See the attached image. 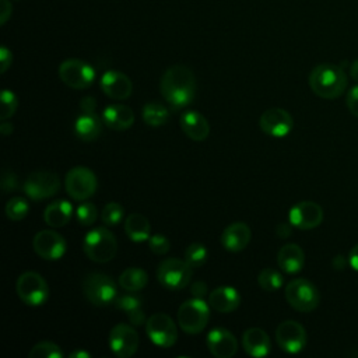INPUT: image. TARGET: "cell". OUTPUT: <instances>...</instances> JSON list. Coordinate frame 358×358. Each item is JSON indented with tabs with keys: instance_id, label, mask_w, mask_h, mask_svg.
<instances>
[{
	"instance_id": "obj_38",
	"label": "cell",
	"mask_w": 358,
	"mask_h": 358,
	"mask_svg": "<svg viewBox=\"0 0 358 358\" xmlns=\"http://www.w3.org/2000/svg\"><path fill=\"white\" fill-rule=\"evenodd\" d=\"M76 218L77 221L84 225V227H88V225H92L96 218H98V210L95 207V204L90 203V201H83L81 204H78V207L76 208Z\"/></svg>"
},
{
	"instance_id": "obj_35",
	"label": "cell",
	"mask_w": 358,
	"mask_h": 358,
	"mask_svg": "<svg viewBox=\"0 0 358 358\" xmlns=\"http://www.w3.org/2000/svg\"><path fill=\"white\" fill-rule=\"evenodd\" d=\"M208 252L203 243H192L185 250V260L192 267H200L207 262Z\"/></svg>"
},
{
	"instance_id": "obj_7",
	"label": "cell",
	"mask_w": 358,
	"mask_h": 358,
	"mask_svg": "<svg viewBox=\"0 0 358 358\" xmlns=\"http://www.w3.org/2000/svg\"><path fill=\"white\" fill-rule=\"evenodd\" d=\"M64 187L67 194L77 201L88 200L98 187L95 173L87 166L71 168L64 178Z\"/></svg>"
},
{
	"instance_id": "obj_32",
	"label": "cell",
	"mask_w": 358,
	"mask_h": 358,
	"mask_svg": "<svg viewBox=\"0 0 358 358\" xmlns=\"http://www.w3.org/2000/svg\"><path fill=\"white\" fill-rule=\"evenodd\" d=\"M257 282H259L262 289H264L267 292H274L278 288H281V285H282V275L280 274V271H277V270H274L271 267H266V268H263L259 273Z\"/></svg>"
},
{
	"instance_id": "obj_29",
	"label": "cell",
	"mask_w": 358,
	"mask_h": 358,
	"mask_svg": "<svg viewBox=\"0 0 358 358\" xmlns=\"http://www.w3.org/2000/svg\"><path fill=\"white\" fill-rule=\"evenodd\" d=\"M124 232L133 242H143L150 238V221L140 213H131L124 220Z\"/></svg>"
},
{
	"instance_id": "obj_48",
	"label": "cell",
	"mask_w": 358,
	"mask_h": 358,
	"mask_svg": "<svg viewBox=\"0 0 358 358\" xmlns=\"http://www.w3.org/2000/svg\"><path fill=\"white\" fill-rule=\"evenodd\" d=\"M347 264H348V259L345 260V257L341 256V255H337V256L333 259V267H334L336 270H343Z\"/></svg>"
},
{
	"instance_id": "obj_10",
	"label": "cell",
	"mask_w": 358,
	"mask_h": 358,
	"mask_svg": "<svg viewBox=\"0 0 358 358\" xmlns=\"http://www.w3.org/2000/svg\"><path fill=\"white\" fill-rule=\"evenodd\" d=\"M22 189L29 199L39 201L43 199H49L59 192L60 179L52 171H46V169L34 171L24 180Z\"/></svg>"
},
{
	"instance_id": "obj_15",
	"label": "cell",
	"mask_w": 358,
	"mask_h": 358,
	"mask_svg": "<svg viewBox=\"0 0 358 358\" xmlns=\"http://www.w3.org/2000/svg\"><path fill=\"white\" fill-rule=\"evenodd\" d=\"M275 341L285 352L296 354L306 345V331L301 323L285 320L275 329Z\"/></svg>"
},
{
	"instance_id": "obj_24",
	"label": "cell",
	"mask_w": 358,
	"mask_h": 358,
	"mask_svg": "<svg viewBox=\"0 0 358 358\" xmlns=\"http://www.w3.org/2000/svg\"><path fill=\"white\" fill-rule=\"evenodd\" d=\"M239 303L241 295L238 289L229 285L218 287L208 295V305L220 313L234 312L239 306Z\"/></svg>"
},
{
	"instance_id": "obj_47",
	"label": "cell",
	"mask_w": 358,
	"mask_h": 358,
	"mask_svg": "<svg viewBox=\"0 0 358 358\" xmlns=\"http://www.w3.org/2000/svg\"><path fill=\"white\" fill-rule=\"evenodd\" d=\"M348 264L358 271V243L352 246V249L348 253Z\"/></svg>"
},
{
	"instance_id": "obj_23",
	"label": "cell",
	"mask_w": 358,
	"mask_h": 358,
	"mask_svg": "<svg viewBox=\"0 0 358 358\" xmlns=\"http://www.w3.org/2000/svg\"><path fill=\"white\" fill-rule=\"evenodd\" d=\"M242 347L250 357L259 358L270 352L271 343L267 333L260 327H250L242 336Z\"/></svg>"
},
{
	"instance_id": "obj_12",
	"label": "cell",
	"mask_w": 358,
	"mask_h": 358,
	"mask_svg": "<svg viewBox=\"0 0 358 358\" xmlns=\"http://www.w3.org/2000/svg\"><path fill=\"white\" fill-rule=\"evenodd\" d=\"M145 331L150 340L161 348H169L178 340V329L175 322L162 312L152 313L147 319Z\"/></svg>"
},
{
	"instance_id": "obj_33",
	"label": "cell",
	"mask_w": 358,
	"mask_h": 358,
	"mask_svg": "<svg viewBox=\"0 0 358 358\" xmlns=\"http://www.w3.org/2000/svg\"><path fill=\"white\" fill-rule=\"evenodd\" d=\"M28 211H29V204L27 199L20 196L11 197L6 204V215L11 221H21L22 218L27 217Z\"/></svg>"
},
{
	"instance_id": "obj_2",
	"label": "cell",
	"mask_w": 358,
	"mask_h": 358,
	"mask_svg": "<svg viewBox=\"0 0 358 358\" xmlns=\"http://www.w3.org/2000/svg\"><path fill=\"white\" fill-rule=\"evenodd\" d=\"M345 71L336 64L323 63L316 66L309 74L310 90L323 99H336L347 88Z\"/></svg>"
},
{
	"instance_id": "obj_3",
	"label": "cell",
	"mask_w": 358,
	"mask_h": 358,
	"mask_svg": "<svg viewBox=\"0 0 358 358\" xmlns=\"http://www.w3.org/2000/svg\"><path fill=\"white\" fill-rule=\"evenodd\" d=\"M83 249L90 260L95 263H108L116 256L117 242L109 229L99 227L85 234Z\"/></svg>"
},
{
	"instance_id": "obj_44",
	"label": "cell",
	"mask_w": 358,
	"mask_h": 358,
	"mask_svg": "<svg viewBox=\"0 0 358 358\" xmlns=\"http://www.w3.org/2000/svg\"><path fill=\"white\" fill-rule=\"evenodd\" d=\"M11 13H13V8H11V4L8 0H0V24L4 25L8 18L11 17Z\"/></svg>"
},
{
	"instance_id": "obj_28",
	"label": "cell",
	"mask_w": 358,
	"mask_h": 358,
	"mask_svg": "<svg viewBox=\"0 0 358 358\" xmlns=\"http://www.w3.org/2000/svg\"><path fill=\"white\" fill-rule=\"evenodd\" d=\"M73 217V206L66 200H56L46 206L43 211V220L49 227H64Z\"/></svg>"
},
{
	"instance_id": "obj_25",
	"label": "cell",
	"mask_w": 358,
	"mask_h": 358,
	"mask_svg": "<svg viewBox=\"0 0 358 358\" xmlns=\"http://www.w3.org/2000/svg\"><path fill=\"white\" fill-rule=\"evenodd\" d=\"M103 120L95 112H81L74 122V133L83 141H94L102 131Z\"/></svg>"
},
{
	"instance_id": "obj_39",
	"label": "cell",
	"mask_w": 358,
	"mask_h": 358,
	"mask_svg": "<svg viewBox=\"0 0 358 358\" xmlns=\"http://www.w3.org/2000/svg\"><path fill=\"white\" fill-rule=\"evenodd\" d=\"M148 248L155 255H165L169 250V241L162 234H155L148 238Z\"/></svg>"
},
{
	"instance_id": "obj_50",
	"label": "cell",
	"mask_w": 358,
	"mask_h": 358,
	"mask_svg": "<svg viewBox=\"0 0 358 358\" xmlns=\"http://www.w3.org/2000/svg\"><path fill=\"white\" fill-rule=\"evenodd\" d=\"M350 76L352 77L354 81L358 83V59L351 63V66H350Z\"/></svg>"
},
{
	"instance_id": "obj_46",
	"label": "cell",
	"mask_w": 358,
	"mask_h": 358,
	"mask_svg": "<svg viewBox=\"0 0 358 358\" xmlns=\"http://www.w3.org/2000/svg\"><path fill=\"white\" fill-rule=\"evenodd\" d=\"M95 106H96V102H95V99L92 96H85L80 102L81 112H95Z\"/></svg>"
},
{
	"instance_id": "obj_45",
	"label": "cell",
	"mask_w": 358,
	"mask_h": 358,
	"mask_svg": "<svg viewBox=\"0 0 358 358\" xmlns=\"http://www.w3.org/2000/svg\"><path fill=\"white\" fill-rule=\"evenodd\" d=\"M275 234L278 238H288L292 234V224L291 222H280L275 227Z\"/></svg>"
},
{
	"instance_id": "obj_4",
	"label": "cell",
	"mask_w": 358,
	"mask_h": 358,
	"mask_svg": "<svg viewBox=\"0 0 358 358\" xmlns=\"http://www.w3.org/2000/svg\"><path fill=\"white\" fill-rule=\"evenodd\" d=\"M83 292L92 305L106 306L117 298V285L103 273H90L83 280Z\"/></svg>"
},
{
	"instance_id": "obj_31",
	"label": "cell",
	"mask_w": 358,
	"mask_h": 358,
	"mask_svg": "<svg viewBox=\"0 0 358 358\" xmlns=\"http://www.w3.org/2000/svg\"><path fill=\"white\" fill-rule=\"evenodd\" d=\"M141 116H143V120L148 124V126H152V127H158V126H162L168 122L169 119V110L165 105H162L161 102H157V101H151V102H147L144 106H143V110H141Z\"/></svg>"
},
{
	"instance_id": "obj_8",
	"label": "cell",
	"mask_w": 358,
	"mask_h": 358,
	"mask_svg": "<svg viewBox=\"0 0 358 358\" xmlns=\"http://www.w3.org/2000/svg\"><path fill=\"white\" fill-rule=\"evenodd\" d=\"M157 278L162 287L171 291H179L187 287L192 278V267L186 260L175 257L165 259L157 268Z\"/></svg>"
},
{
	"instance_id": "obj_20",
	"label": "cell",
	"mask_w": 358,
	"mask_h": 358,
	"mask_svg": "<svg viewBox=\"0 0 358 358\" xmlns=\"http://www.w3.org/2000/svg\"><path fill=\"white\" fill-rule=\"evenodd\" d=\"M252 231L248 224L238 221L229 224L221 235V243L222 246L229 252H241L243 250L248 243L250 242Z\"/></svg>"
},
{
	"instance_id": "obj_52",
	"label": "cell",
	"mask_w": 358,
	"mask_h": 358,
	"mask_svg": "<svg viewBox=\"0 0 358 358\" xmlns=\"http://www.w3.org/2000/svg\"><path fill=\"white\" fill-rule=\"evenodd\" d=\"M17 1H18V0H17Z\"/></svg>"
},
{
	"instance_id": "obj_6",
	"label": "cell",
	"mask_w": 358,
	"mask_h": 358,
	"mask_svg": "<svg viewBox=\"0 0 358 358\" xmlns=\"http://www.w3.org/2000/svg\"><path fill=\"white\" fill-rule=\"evenodd\" d=\"M287 302L298 312H312L320 302L317 288L306 278H295L285 287Z\"/></svg>"
},
{
	"instance_id": "obj_40",
	"label": "cell",
	"mask_w": 358,
	"mask_h": 358,
	"mask_svg": "<svg viewBox=\"0 0 358 358\" xmlns=\"http://www.w3.org/2000/svg\"><path fill=\"white\" fill-rule=\"evenodd\" d=\"M1 187L3 190L7 193V192H15L18 190L20 187V183H18V178L17 175L13 172V171H4L3 172V176H1Z\"/></svg>"
},
{
	"instance_id": "obj_21",
	"label": "cell",
	"mask_w": 358,
	"mask_h": 358,
	"mask_svg": "<svg viewBox=\"0 0 358 358\" xmlns=\"http://www.w3.org/2000/svg\"><path fill=\"white\" fill-rule=\"evenodd\" d=\"M102 120L112 130H126L134 123V112L127 105L112 103L103 109Z\"/></svg>"
},
{
	"instance_id": "obj_43",
	"label": "cell",
	"mask_w": 358,
	"mask_h": 358,
	"mask_svg": "<svg viewBox=\"0 0 358 358\" xmlns=\"http://www.w3.org/2000/svg\"><path fill=\"white\" fill-rule=\"evenodd\" d=\"M190 291H192V295L194 298H201L203 299L207 295L208 288H207V284L204 281H194L190 287Z\"/></svg>"
},
{
	"instance_id": "obj_26",
	"label": "cell",
	"mask_w": 358,
	"mask_h": 358,
	"mask_svg": "<svg viewBox=\"0 0 358 358\" xmlns=\"http://www.w3.org/2000/svg\"><path fill=\"white\" fill-rule=\"evenodd\" d=\"M277 263L284 273L295 274L305 264V253L296 243H287L278 250Z\"/></svg>"
},
{
	"instance_id": "obj_17",
	"label": "cell",
	"mask_w": 358,
	"mask_h": 358,
	"mask_svg": "<svg viewBox=\"0 0 358 358\" xmlns=\"http://www.w3.org/2000/svg\"><path fill=\"white\" fill-rule=\"evenodd\" d=\"M259 124L268 136L285 137L292 130L294 119L285 109L270 108L262 113Z\"/></svg>"
},
{
	"instance_id": "obj_51",
	"label": "cell",
	"mask_w": 358,
	"mask_h": 358,
	"mask_svg": "<svg viewBox=\"0 0 358 358\" xmlns=\"http://www.w3.org/2000/svg\"><path fill=\"white\" fill-rule=\"evenodd\" d=\"M69 357L70 358H91V354L87 351H83V350H77V351H73Z\"/></svg>"
},
{
	"instance_id": "obj_22",
	"label": "cell",
	"mask_w": 358,
	"mask_h": 358,
	"mask_svg": "<svg viewBox=\"0 0 358 358\" xmlns=\"http://www.w3.org/2000/svg\"><path fill=\"white\" fill-rule=\"evenodd\" d=\"M180 127L183 133L194 141H203L210 134L207 119L197 110H186L180 115Z\"/></svg>"
},
{
	"instance_id": "obj_42",
	"label": "cell",
	"mask_w": 358,
	"mask_h": 358,
	"mask_svg": "<svg viewBox=\"0 0 358 358\" xmlns=\"http://www.w3.org/2000/svg\"><path fill=\"white\" fill-rule=\"evenodd\" d=\"M11 63H13V53L6 46H1L0 48V71L6 73L7 69L11 66Z\"/></svg>"
},
{
	"instance_id": "obj_5",
	"label": "cell",
	"mask_w": 358,
	"mask_h": 358,
	"mask_svg": "<svg viewBox=\"0 0 358 358\" xmlns=\"http://www.w3.org/2000/svg\"><path fill=\"white\" fill-rule=\"evenodd\" d=\"M210 305L201 298H192L185 301L178 309L179 327L187 334L200 333L208 323Z\"/></svg>"
},
{
	"instance_id": "obj_34",
	"label": "cell",
	"mask_w": 358,
	"mask_h": 358,
	"mask_svg": "<svg viewBox=\"0 0 358 358\" xmlns=\"http://www.w3.org/2000/svg\"><path fill=\"white\" fill-rule=\"evenodd\" d=\"M62 348L52 341H41L29 351V358H63Z\"/></svg>"
},
{
	"instance_id": "obj_37",
	"label": "cell",
	"mask_w": 358,
	"mask_h": 358,
	"mask_svg": "<svg viewBox=\"0 0 358 358\" xmlns=\"http://www.w3.org/2000/svg\"><path fill=\"white\" fill-rule=\"evenodd\" d=\"M0 103H1V109H0V119L6 120L8 117H11L17 108H18V98L17 95L10 91V90H3L1 95H0Z\"/></svg>"
},
{
	"instance_id": "obj_1",
	"label": "cell",
	"mask_w": 358,
	"mask_h": 358,
	"mask_svg": "<svg viewBox=\"0 0 358 358\" xmlns=\"http://www.w3.org/2000/svg\"><path fill=\"white\" fill-rule=\"evenodd\" d=\"M196 87L193 71L183 64H175L166 69L159 83L164 99L175 110L187 106L193 101Z\"/></svg>"
},
{
	"instance_id": "obj_36",
	"label": "cell",
	"mask_w": 358,
	"mask_h": 358,
	"mask_svg": "<svg viewBox=\"0 0 358 358\" xmlns=\"http://www.w3.org/2000/svg\"><path fill=\"white\" fill-rule=\"evenodd\" d=\"M124 215V208L122 204L116 201L108 203L101 213V220L106 227H115L117 225Z\"/></svg>"
},
{
	"instance_id": "obj_27",
	"label": "cell",
	"mask_w": 358,
	"mask_h": 358,
	"mask_svg": "<svg viewBox=\"0 0 358 358\" xmlns=\"http://www.w3.org/2000/svg\"><path fill=\"white\" fill-rule=\"evenodd\" d=\"M115 305L117 309L123 310L129 319V322L138 327L143 326L147 320H145V313L143 310V302L141 298L136 295V292H129L123 294L120 296H117L115 299Z\"/></svg>"
},
{
	"instance_id": "obj_13",
	"label": "cell",
	"mask_w": 358,
	"mask_h": 358,
	"mask_svg": "<svg viewBox=\"0 0 358 358\" xmlns=\"http://www.w3.org/2000/svg\"><path fill=\"white\" fill-rule=\"evenodd\" d=\"M32 246L35 253L45 260H59L67 250L66 239L52 229L39 231L32 239Z\"/></svg>"
},
{
	"instance_id": "obj_16",
	"label": "cell",
	"mask_w": 358,
	"mask_h": 358,
	"mask_svg": "<svg viewBox=\"0 0 358 358\" xmlns=\"http://www.w3.org/2000/svg\"><path fill=\"white\" fill-rule=\"evenodd\" d=\"M288 220L292 227L298 229H313L322 224L323 210L315 201H299L291 207L288 213Z\"/></svg>"
},
{
	"instance_id": "obj_49",
	"label": "cell",
	"mask_w": 358,
	"mask_h": 358,
	"mask_svg": "<svg viewBox=\"0 0 358 358\" xmlns=\"http://www.w3.org/2000/svg\"><path fill=\"white\" fill-rule=\"evenodd\" d=\"M0 131H1L3 136L11 134V133H13V124L8 123V122H6V120H3V122L0 123Z\"/></svg>"
},
{
	"instance_id": "obj_41",
	"label": "cell",
	"mask_w": 358,
	"mask_h": 358,
	"mask_svg": "<svg viewBox=\"0 0 358 358\" xmlns=\"http://www.w3.org/2000/svg\"><path fill=\"white\" fill-rule=\"evenodd\" d=\"M345 102H347L348 110H350L355 117H358V84L354 85V87L347 92Z\"/></svg>"
},
{
	"instance_id": "obj_9",
	"label": "cell",
	"mask_w": 358,
	"mask_h": 358,
	"mask_svg": "<svg viewBox=\"0 0 358 358\" xmlns=\"http://www.w3.org/2000/svg\"><path fill=\"white\" fill-rule=\"evenodd\" d=\"M15 289L20 299L29 306H41L48 301L49 296L46 280L35 271L22 273L17 280Z\"/></svg>"
},
{
	"instance_id": "obj_11",
	"label": "cell",
	"mask_w": 358,
	"mask_h": 358,
	"mask_svg": "<svg viewBox=\"0 0 358 358\" xmlns=\"http://www.w3.org/2000/svg\"><path fill=\"white\" fill-rule=\"evenodd\" d=\"M60 80L73 90H85L95 80V70L91 64L80 59H67L59 66Z\"/></svg>"
},
{
	"instance_id": "obj_19",
	"label": "cell",
	"mask_w": 358,
	"mask_h": 358,
	"mask_svg": "<svg viewBox=\"0 0 358 358\" xmlns=\"http://www.w3.org/2000/svg\"><path fill=\"white\" fill-rule=\"evenodd\" d=\"M206 343L208 351L217 358H231L238 351V341L235 336L224 327L210 330Z\"/></svg>"
},
{
	"instance_id": "obj_18",
	"label": "cell",
	"mask_w": 358,
	"mask_h": 358,
	"mask_svg": "<svg viewBox=\"0 0 358 358\" xmlns=\"http://www.w3.org/2000/svg\"><path fill=\"white\" fill-rule=\"evenodd\" d=\"M101 88L105 95L115 101L127 99L131 95V80L122 71L108 70L101 77Z\"/></svg>"
},
{
	"instance_id": "obj_30",
	"label": "cell",
	"mask_w": 358,
	"mask_h": 358,
	"mask_svg": "<svg viewBox=\"0 0 358 358\" xmlns=\"http://www.w3.org/2000/svg\"><path fill=\"white\" fill-rule=\"evenodd\" d=\"M148 282V275L141 267H129L119 275V285L129 292L141 291Z\"/></svg>"
},
{
	"instance_id": "obj_14",
	"label": "cell",
	"mask_w": 358,
	"mask_h": 358,
	"mask_svg": "<svg viewBox=\"0 0 358 358\" xmlns=\"http://www.w3.org/2000/svg\"><path fill=\"white\" fill-rule=\"evenodd\" d=\"M109 347L116 357L129 358L138 348V334L134 327L117 323L109 333Z\"/></svg>"
}]
</instances>
